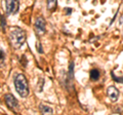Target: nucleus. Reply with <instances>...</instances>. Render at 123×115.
Segmentation results:
<instances>
[{
	"instance_id": "1",
	"label": "nucleus",
	"mask_w": 123,
	"mask_h": 115,
	"mask_svg": "<svg viewBox=\"0 0 123 115\" xmlns=\"http://www.w3.org/2000/svg\"><path fill=\"white\" fill-rule=\"evenodd\" d=\"M8 39L11 47L18 49L26 41V32L20 27H10L8 30Z\"/></svg>"
},
{
	"instance_id": "2",
	"label": "nucleus",
	"mask_w": 123,
	"mask_h": 115,
	"mask_svg": "<svg viewBox=\"0 0 123 115\" xmlns=\"http://www.w3.org/2000/svg\"><path fill=\"white\" fill-rule=\"evenodd\" d=\"M13 83H14V87L17 93L21 96L22 98H27L29 96L30 93V89H29V84H28V80L25 77L24 74H17L13 77Z\"/></svg>"
},
{
	"instance_id": "3",
	"label": "nucleus",
	"mask_w": 123,
	"mask_h": 115,
	"mask_svg": "<svg viewBox=\"0 0 123 115\" xmlns=\"http://www.w3.org/2000/svg\"><path fill=\"white\" fill-rule=\"evenodd\" d=\"M20 8V0H5V10L6 14L11 16L15 14Z\"/></svg>"
},
{
	"instance_id": "4",
	"label": "nucleus",
	"mask_w": 123,
	"mask_h": 115,
	"mask_svg": "<svg viewBox=\"0 0 123 115\" xmlns=\"http://www.w3.org/2000/svg\"><path fill=\"white\" fill-rule=\"evenodd\" d=\"M35 31L37 36H42L46 31V22L43 17H38L35 21Z\"/></svg>"
},
{
	"instance_id": "5",
	"label": "nucleus",
	"mask_w": 123,
	"mask_h": 115,
	"mask_svg": "<svg viewBox=\"0 0 123 115\" xmlns=\"http://www.w3.org/2000/svg\"><path fill=\"white\" fill-rule=\"evenodd\" d=\"M4 101L6 106L8 107V109L10 110H15L18 106V100L14 98V96L12 94H6L4 95Z\"/></svg>"
},
{
	"instance_id": "6",
	"label": "nucleus",
	"mask_w": 123,
	"mask_h": 115,
	"mask_svg": "<svg viewBox=\"0 0 123 115\" xmlns=\"http://www.w3.org/2000/svg\"><path fill=\"white\" fill-rule=\"evenodd\" d=\"M119 95H120L119 94V90L115 86L111 85V86L108 87L107 96H108V98H109V100L111 102H117L118 99H119Z\"/></svg>"
},
{
	"instance_id": "7",
	"label": "nucleus",
	"mask_w": 123,
	"mask_h": 115,
	"mask_svg": "<svg viewBox=\"0 0 123 115\" xmlns=\"http://www.w3.org/2000/svg\"><path fill=\"white\" fill-rule=\"evenodd\" d=\"M39 110H40V112L42 114H53V109L51 108V107H49L46 104H43V103H40Z\"/></svg>"
},
{
	"instance_id": "8",
	"label": "nucleus",
	"mask_w": 123,
	"mask_h": 115,
	"mask_svg": "<svg viewBox=\"0 0 123 115\" xmlns=\"http://www.w3.org/2000/svg\"><path fill=\"white\" fill-rule=\"evenodd\" d=\"M89 75H90V79L94 80V81H95V80H98L99 77H101V73H99L98 69H92V70L90 71Z\"/></svg>"
},
{
	"instance_id": "9",
	"label": "nucleus",
	"mask_w": 123,
	"mask_h": 115,
	"mask_svg": "<svg viewBox=\"0 0 123 115\" xmlns=\"http://www.w3.org/2000/svg\"><path fill=\"white\" fill-rule=\"evenodd\" d=\"M57 5V0H47V9L53 11L55 10Z\"/></svg>"
},
{
	"instance_id": "10",
	"label": "nucleus",
	"mask_w": 123,
	"mask_h": 115,
	"mask_svg": "<svg viewBox=\"0 0 123 115\" xmlns=\"http://www.w3.org/2000/svg\"><path fill=\"white\" fill-rule=\"evenodd\" d=\"M68 78L69 81L74 78V62H71L69 65V72H68Z\"/></svg>"
},
{
	"instance_id": "11",
	"label": "nucleus",
	"mask_w": 123,
	"mask_h": 115,
	"mask_svg": "<svg viewBox=\"0 0 123 115\" xmlns=\"http://www.w3.org/2000/svg\"><path fill=\"white\" fill-rule=\"evenodd\" d=\"M5 28H6V20L4 16H1V30L3 33L5 32Z\"/></svg>"
},
{
	"instance_id": "12",
	"label": "nucleus",
	"mask_w": 123,
	"mask_h": 115,
	"mask_svg": "<svg viewBox=\"0 0 123 115\" xmlns=\"http://www.w3.org/2000/svg\"><path fill=\"white\" fill-rule=\"evenodd\" d=\"M44 79L43 78H40L39 79V82H38V83H39V86H38L37 87V91H38V93H40V91H42V89H43V84H44Z\"/></svg>"
},
{
	"instance_id": "13",
	"label": "nucleus",
	"mask_w": 123,
	"mask_h": 115,
	"mask_svg": "<svg viewBox=\"0 0 123 115\" xmlns=\"http://www.w3.org/2000/svg\"><path fill=\"white\" fill-rule=\"evenodd\" d=\"M111 74H112V77H113V79H114L116 82L123 83V76H122L121 78H120V77H116V76H115V74H114V72H112V73H111Z\"/></svg>"
},
{
	"instance_id": "14",
	"label": "nucleus",
	"mask_w": 123,
	"mask_h": 115,
	"mask_svg": "<svg viewBox=\"0 0 123 115\" xmlns=\"http://www.w3.org/2000/svg\"><path fill=\"white\" fill-rule=\"evenodd\" d=\"M36 48H37V51L39 53H43L44 52V51L42 49V45H41L40 42H37L36 43Z\"/></svg>"
},
{
	"instance_id": "15",
	"label": "nucleus",
	"mask_w": 123,
	"mask_h": 115,
	"mask_svg": "<svg viewBox=\"0 0 123 115\" xmlns=\"http://www.w3.org/2000/svg\"><path fill=\"white\" fill-rule=\"evenodd\" d=\"M1 67H3V65H4V60H5V53L3 51V49L1 48Z\"/></svg>"
},
{
	"instance_id": "16",
	"label": "nucleus",
	"mask_w": 123,
	"mask_h": 115,
	"mask_svg": "<svg viewBox=\"0 0 123 115\" xmlns=\"http://www.w3.org/2000/svg\"><path fill=\"white\" fill-rule=\"evenodd\" d=\"M113 112H114V113H120V114H121V113H123V108H121L120 106H117L116 108L113 110Z\"/></svg>"
},
{
	"instance_id": "17",
	"label": "nucleus",
	"mask_w": 123,
	"mask_h": 115,
	"mask_svg": "<svg viewBox=\"0 0 123 115\" xmlns=\"http://www.w3.org/2000/svg\"><path fill=\"white\" fill-rule=\"evenodd\" d=\"M65 11H66L67 16H70V13H72V9L70 8V7H66V8H65Z\"/></svg>"
}]
</instances>
